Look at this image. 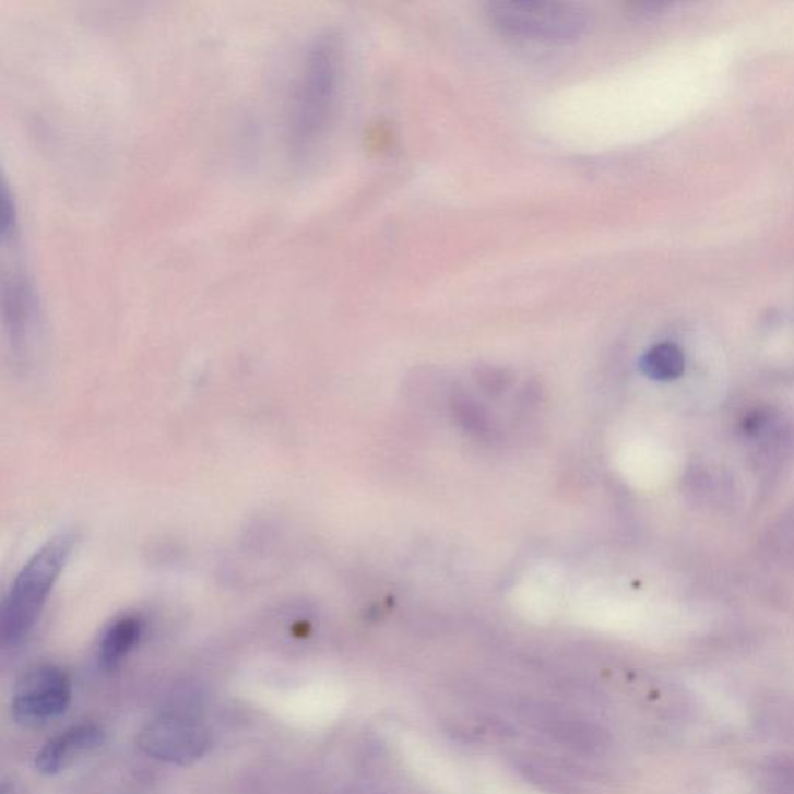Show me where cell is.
Segmentation results:
<instances>
[{
    "label": "cell",
    "instance_id": "3957f363",
    "mask_svg": "<svg viewBox=\"0 0 794 794\" xmlns=\"http://www.w3.org/2000/svg\"><path fill=\"white\" fill-rule=\"evenodd\" d=\"M487 16L505 35L552 44L572 43L589 27L586 10L570 2H494Z\"/></svg>",
    "mask_w": 794,
    "mask_h": 794
},
{
    "label": "cell",
    "instance_id": "52a82bcc",
    "mask_svg": "<svg viewBox=\"0 0 794 794\" xmlns=\"http://www.w3.org/2000/svg\"><path fill=\"white\" fill-rule=\"evenodd\" d=\"M3 316L13 343L28 342L39 324V306L35 286L24 269L14 265L3 273Z\"/></svg>",
    "mask_w": 794,
    "mask_h": 794
},
{
    "label": "cell",
    "instance_id": "9c48e42d",
    "mask_svg": "<svg viewBox=\"0 0 794 794\" xmlns=\"http://www.w3.org/2000/svg\"><path fill=\"white\" fill-rule=\"evenodd\" d=\"M142 633V620L135 618V616H127V618L116 620L106 630L102 644H99V661H102L103 666L107 668L116 667L139 644Z\"/></svg>",
    "mask_w": 794,
    "mask_h": 794
},
{
    "label": "cell",
    "instance_id": "30bf717a",
    "mask_svg": "<svg viewBox=\"0 0 794 794\" xmlns=\"http://www.w3.org/2000/svg\"><path fill=\"white\" fill-rule=\"evenodd\" d=\"M641 368L645 376L655 380H674L685 371V356L678 346L661 343L642 357Z\"/></svg>",
    "mask_w": 794,
    "mask_h": 794
},
{
    "label": "cell",
    "instance_id": "7a4b0ae2",
    "mask_svg": "<svg viewBox=\"0 0 794 794\" xmlns=\"http://www.w3.org/2000/svg\"><path fill=\"white\" fill-rule=\"evenodd\" d=\"M342 83V49L335 36L327 35L309 50L292 112L295 150H309L330 123Z\"/></svg>",
    "mask_w": 794,
    "mask_h": 794
},
{
    "label": "cell",
    "instance_id": "8fae6325",
    "mask_svg": "<svg viewBox=\"0 0 794 794\" xmlns=\"http://www.w3.org/2000/svg\"><path fill=\"white\" fill-rule=\"evenodd\" d=\"M767 794H794V757L771 759L763 768Z\"/></svg>",
    "mask_w": 794,
    "mask_h": 794
},
{
    "label": "cell",
    "instance_id": "6da1fadb",
    "mask_svg": "<svg viewBox=\"0 0 794 794\" xmlns=\"http://www.w3.org/2000/svg\"><path fill=\"white\" fill-rule=\"evenodd\" d=\"M75 545L72 533L59 534L33 554L3 602L0 635L3 644L16 645L33 630L51 590Z\"/></svg>",
    "mask_w": 794,
    "mask_h": 794
},
{
    "label": "cell",
    "instance_id": "5b68a950",
    "mask_svg": "<svg viewBox=\"0 0 794 794\" xmlns=\"http://www.w3.org/2000/svg\"><path fill=\"white\" fill-rule=\"evenodd\" d=\"M72 685L61 668L40 666L29 671L17 685L11 712L17 722L38 725L68 711Z\"/></svg>",
    "mask_w": 794,
    "mask_h": 794
},
{
    "label": "cell",
    "instance_id": "8992f818",
    "mask_svg": "<svg viewBox=\"0 0 794 794\" xmlns=\"http://www.w3.org/2000/svg\"><path fill=\"white\" fill-rule=\"evenodd\" d=\"M523 711L531 726L576 751L593 752L607 744L601 727L554 704L528 703Z\"/></svg>",
    "mask_w": 794,
    "mask_h": 794
},
{
    "label": "cell",
    "instance_id": "277c9868",
    "mask_svg": "<svg viewBox=\"0 0 794 794\" xmlns=\"http://www.w3.org/2000/svg\"><path fill=\"white\" fill-rule=\"evenodd\" d=\"M137 745L146 756L171 766H191L209 752V731L183 715H162L142 727Z\"/></svg>",
    "mask_w": 794,
    "mask_h": 794
},
{
    "label": "cell",
    "instance_id": "ba28073f",
    "mask_svg": "<svg viewBox=\"0 0 794 794\" xmlns=\"http://www.w3.org/2000/svg\"><path fill=\"white\" fill-rule=\"evenodd\" d=\"M103 742H105V731L95 723L69 727L40 749L36 756V770L47 775L57 774L73 756L97 748Z\"/></svg>",
    "mask_w": 794,
    "mask_h": 794
},
{
    "label": "cell",
    "instance_id": "4fadbf2b",
    "mask_svg": "<svg viewBox=\"0 0 794 794\" xmlns=\"http://www.w3.org/2000/svg\"><path fill=\"white\" fill-rule=\"evenodd\" d=\"M479 380H482L483 387H485L486 390L493 391H500L501 388H506V382H508V379H506L505 372L501 371V369H487L486 372H483V375L479 376Z\"/></svg>",
    "mask_w": 794,
    "mask_h": 794
},
{
    "label": "cell",
    "instance_id": "7c38bea8",
    "mask_svg": "<svg viewBox=\"0 0 794 794\" xmlns=\"http://www.w3.org/2000/svg\"><path fill=\"white\" fill-rule=\"evenodd\" d=\"M458 404L461 405L460 417L463 419L464 426L474 428V430L485 427V415L479 412L475 402L465 399V401L458 402Z\"/></svg>",
    "mask_w": 794,
    "mask_h": 794
}]
</instances>
